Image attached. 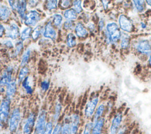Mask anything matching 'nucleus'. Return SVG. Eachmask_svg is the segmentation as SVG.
Wrapping results in <instances>:
<instances>
[{"instance_id":"412c9836","label":"nucleus","mask_w":151,"mask_h":134,"mask_svg":"<svg viewBox=\"0 0 151 134\" xmlns=\"http://www.w3.org/2000/svg\"><path fill=\"white\" fill-rule=\"evenodd\" d=\"M11 15V11L9 8L4 5H0V20H6Z\"/></svg>"},{"instance_id":"f03ea898","label":"nucleus","mask_w":151,"mask_h":134,"mask_svg":"<svg viewBox=\"0 0 151 134\" xmlns=\"http://www.w3.org/2000/svg\"><path fill=\"white\" fill-rule=\"evenodd\" d=\"M21 121V114L19 107L14 108L9 115L8 125L9 131L12 133H15L19 128Z\"/></svg>"},{"instance_id":"2f4dec72","label":"nucleus","mask_w":151,"mask_h":134,"mask_svg":"<svg viewBox=\"0 0 151 134\" xmlns=\"http://www.w3.org/2000/svg\"><path fill=\"white\" fill-rule=\"evenodd\" d=\"M54 126V123L51 120L47 122L45 130L42 134H52Z\"/></svg>"},{"instance_id":"f3484780","label":"nucleus","mask_w":151,"mask_h":134,"mask_svg":"<svg viewBox=\"0 0 151 134\" xmlns=\"http://www.w3.org/2000/svg\"><path fill=\"white\" fill-rule=\"evenodd\" d=\"M75 32L78 37L84 38L88 35V32L83 24L81 22H78L75 26Z\"/></svg>"},{"instance_id":"7c9ffc66","label":"nucleus","mask_w":151,"mask_h":134,"mask_svg":"<svg viewBox=\"0 0 151 134\" xmlns=\"http://www.w3.org/2000/svg\"><path fill=\"white\" fill-rule=\"evenodd\" d=\"M41 31V27L40 25L37 26L31 32V37L34 40H36L40 35Z\"/></svg>"},{"instance_id":"4468645a","label":"nucleus","mask_w":151,"mask_h":134,"mask_svg":"<svg viewBox=\"0 0 151 134\" xmlns=\"http://www.w3.org/2000/svg\"><path fill=\"white\" fill-rule=\"evenodd\" d=\"M43 35L45 38H50L52 40H54L57 37V33L52 25V24L49 21L45 26Z\"/></svg>"},{"instance_id":"f8f14e48","label":"nucleus","mask_w":151,"mask_h":134,"mask_svg":"<svg viewBox=\"0 0 151 134\" xmlns=\"http://www.w3.org/2000/svg\"><path fill=\"white\" fill-rule=\"evenodd\" d=\"M5 35L7 37L12 40L17 39L19 35V29L18 26L15 22H12L6 27Z\"/></svg>"},{"instance_id":"2eb2a0df","label":"nucleus","mask_w":151,"mask_h":134,"mask_svg":"<svg viewBox=\"0 0 151 134\" xmlns=\"http://www.w3.org/2000/svg\"><path fill=\"white\" fill-rule=\"evenodd\" d=\"M5 90V97L12 100V99L15 96L17 91V84L15 81H11L6 86Z\"/></svg>"},{"instance_id":"4be33fe9","label":"nucleus","mask_w":151,"mask_h":134,"mask_svg":"<svg viewBox=\"0 0 151 134\" xmlns=\"http://www.w3.org/2000/svg\"><path fill=\"white\" fill-rule=\"evenodd\" d=\"M26 8H27L26 1H18L16 10L17 11L19 15L22 18H24L25 17Z\"/></svg>"},{"instance_id":"58836bf2","label":"nucleus","mask_w":151,"mask_h":134,"mask_svg":"<svg viewBox=\"0 0 151 134\" xmlns=\"http://www.w3.org/2000/svg\"><path fill=\"white\" fill-rule=\"evenodd\" d=\"M61 129V123H57L54 126V129L52 132V134H60Z\"/></svg>"},{"instance_id":"49530a36","label":"nucleus","mask_w":151,"mask_h":134,"mask_svg":"<svg viewBox=\"0 0 151 134\" xmlns=\"http://www.w3.org/2000/svg\"><path fill=\"white\" fill-rule=\"evenodd\" d=\"M146 2L149 5H150L151 6V1H146Z\"/></svg>"},{"instance_id":"473e14b6","label":"nucleus","mask_w":151,"mask_h":134,"mask_svg":"<svg viewBox=\"0 0 151 134\" xmlns=\"http://www.w3.org/2000/svg\"><path fill=\"white\" fill-rule=\"evenodd\" d=\"M53 23L54 25L56 27H58L61 24L63 21V17L60 14H55L53 15Z\"/></svg>"},{"instance_id":"c756f323","label":"nucleus","mask_w":151,"mask_h":134,"mask_svg":"<svg viewBox=\"0 0 151 134\" xmlns=\"http://www.w3.org/2000/svg\"><path fill=\"white\" fill-rule=\"evenodd\" d=\"M93 127V122L92 121L88 122L86 123L83 132L81 134H91V130Z\"/></svg>"},{"instance_id":"1a4fd4ad","label":"nucleus","mask_w":151,"mask_h":134,"mask_svg":"<svg viewBox=\"0 0 151 134\" xmlns=\"http://www.w3.org/2000/svg\"><path fill=\"white\" fill-rule=\"evenodd\" d=\"M70 134H78L80 123V115L77 113H74L70 116Z\"/></svg>"},{"instance_id":"a19ab883","label":"nucleus","mask_w":151,"mask_h":134,"mask_svg":"<svg viewBox=\"0 0 151 134\" xmlns=\"http://www.w3.org/2000/svg\"><path fill=\"white\" fill-rule=\"evenodd\" d=\"M18 1H8L9 4L10 5V6L13 9L16 10L17 7V5H18Z\"/></svg>"},{"instance_id":"aec40b11","label":"nucleus","mask_w":151,"mask_h":134,"mask_svg":"<svg viewBox=\"0 0 151 134\" xmlns=\"http://www.w3.org/2000/svg\"><path fill=\"white\" fill-rule=\"evenodd\" d=\"M22 87L28 94H32L33 93V88L31 84L29 77L27 76L22 81Z\"/></svg>"},{"instance_id":"a211bd4d","label":"nucleus","mask_w":151,"mask_h":134,"mask_svg":"<svg viewBox=\"0 0 151 134\" xmlns=\"http://www.w3.org/2000/svg\"><path fill=\"white\" fill-rule=\"evenodd\" d=\"M61 110H62V105H61V103L60 102L56 103V104H55V106H54V112H53L52 119H51V121L53 122L54 124L55 125L57 123H58L57 122H58V120L60 118V116L61 115Z\"/></svg>"},{"instance_id":"79ce46f5","label":"nucleus","mask_w":151,"mask_h":134,"mask_svg":"<svg viewBox=\"0 0 151 134\" xmlns=\"http://www.w3.org/2000/svg\"><path fill=\"white\" fill-rule=\"evenodd\" d=\"M62 3H61V6L63 8H66L70 6L71 5V1H62Z\"/></svg>"},{"instance_id":"393cba45","label":"nucleus","mask_w":151,"mask_h":134,"mask_svg":"<svg viewBox=\"0 0 151 134\" xmlns=\"http://www.w3.org/2000/svg\"><path fill=\"white\" fill-rule=\"evenodd\" d=\"M67 45L69 47H73L76 45V37L73 33H69L67 36Z\"/></svg>"},{"instance_id":"72a5a7b5","label":"nucleus","mask_w":151,"mask_h":134,"mask_svg":"<svg viewBox=\"0 0 151 134\" xmlns=\"http://www.w3.org/2000/svg\"><path fill=\"white\" fill-rule=\"evenodd\" d=\"M73 4L74 6L73 9L77 14H80L82 12L83 8L81 6V1H74Z\"/></svg>"},{"instance_id":"6ab92c4d","label":"nucleus","mask_w":151,"mask_h":134,"mask_svg":"<svg viewBox=\"0 0 151 134\" xmlns=\"http://www.w3.org/2000/svg\"><path fill=\"white\" fill-rule=\"evenodd\" d=\"M104 111H105L104 104L103 103L100 104L96 108L95 112L94 113V115L92 117V119H93L92 122H93V123H95L96 122H97L100 118L102 117V116H103Z\"/></svg>"},{"instance_id":"5701e85b","label":"nucleus","mask_w":151,"mask_h":134,"mask_svg":"<svg viewBox=\"0 0 151 134\" xmlns=\"http://www.w3.org/2000/svg\"><path fill=\"white\" fill-rule=\"evenodd\" d=\"M64 17L67 21H73L77 19V15L73 8L66 9L64 12Z\"/></svg>"},{"instance_id":"4c0bfd02","label":"nucleus","mask_w":151,"mask_h":134,"mask_svg":"<svg viewBox=\"0 0 151 134\" xmlns=\"http://www.w3.org/2000/svg\"><path fill=\"white\" fill-rule=\"evenodd\" d=\"M50 87V82L47 80H45L41 83V89L42 91L45 92L48 90Z\"/></svg>"},{"instance_id":"a878e982","label":"nucleus","mask_w":151,"mask_h":134,"mask_svg":"<svg viewBox=\"0 0 151 134\" xmlns=\"http://www.w3.org/2000/svg\"><path fill=\"white\" fill-rule=\"evenodd\" d=\"M28 72H29V68L27 67L24 66L22 68H21L18 76V82L22 81V80L26 77V76L27 75Z\"/></svg>"},{"instance_id":"f704fd0d","label":"nucleus","mask_w":151,"mask_h":134,"mask_svg":"<svg viewBox=\"0 0 151 134\" xmlns=\"http://www.w3.org/2000/svg\"><path fill=\"white\" fill-rule=\"evenodd\" d=\"M22 49H23V43H22V41H18L17 43V44H15V50H14L13 55L14 56L18 55L21 53V51H22Z\"/></svg>"},{"instance_id":"a18cd8bd","label":"nucleus","mask_w":151,"mask_h":134,"mask_svg":"<svg viewBox=\"0 0 151 134\" xmlns=\"http://www.w3.org/2000/svg\"><path fill=\"white\" fill-rule=\"evenodd\" d=\"M101 2H103V5L104 8L105 9L107 8V5H108V2H109V1H102Z\"/></svg>"},{"instance_id":"9d476101","label":"nucleus","mask_w":151,"mask_h":134,"mask_svg":"<svg viewBox=\"0 0 151 134\" xmlns=\"http://www.w3.org/2000/svg\"><path fill=\"white\" fill-rule=\"evenodd\" d=\"M13 68L11 66L7 67L2 73L0 76V87L6 86L11 81Z\"/></svg>"},{"instance_id":"dca6fc26","label":"nucleus","mask_w":151,"mask_h":134,"mask_svg":"<svg viewBox=\"0 0 151 134\" xmlns=\"http://www.w3.org/2000/svg\"><path fill=\"white\" fill-rule=\"evenodd\" d=\"M105 119L104 117L100 118L97 122L93 123L91 134H103V129L104 125Z\"/></svg>"},{"instance_id":"c03bdc74","label":"nucleus","mask_w":151,"mask_h":134,"mask_svg":"<svg viewBox=\"0 0 151 134\" xmlns=\"http://www.w3.org/2000/svg\"><path fill=\"white\" fill-rule=\"evenodd\" d=\"M4 31H5L4 27L1 24H0V37H2V35L4 34Z\"/></svg>"},{"instance_id":"bb28decb","label":"nucleus","mask_w":151,"mask_h":134,"mask_svg":"<svg viewBox=\"0 0 151 134\" xmlns=\"http://www.w3.org/2000/svg\"><path fill=\"white\" fill-rule=\"evenodd\" d=\"M31 31H32V29L31 27H25L21 32V39L22 41H24V40H27V38H28L31 34Z\"/></svg>"},{"instance_id":"09e8293b","label":"nucleus","mask_w":151,"mask_h":134,"mask_svg":"<svg viewBox=\"0 0 151 134\" xmlns=\"http://www.w3.org/2000/svg\"><path fill=\"white\" fill-rule=\"evenodd\" d=\"M78 134H81V133H78Z\"/></svg>"},{"instance_id":"ea45409f","label":"nucleus","mask_w":151,"mask_h":134,"mask_svg":"<svg viewBox=\"0 0 151 134\" xmlns=\"http://www.w3.org/2000/svg\"><path fill=\"white\" fill-rule=\"evenodd\" d=\"M74 27V23L73 21H67L64 24V28L65 30H71Z\"/></svg>"},{"instance_id":"c85d7f7f","label":"nucleus","mask_w":151,"mask_h":134,"mask_svg":"<svg viewBox=\"0 0 151 134\" xmlns=\"http://www.w3.org/2000/svg\"><path fill=\"white\" fill-rule=\"evenodd\" d=\"M133 4L136 7V8L137 9V10L140 12H143L145 9V1H133Z\"/></svg>"},{"instance_id":"20e7f679","label":"nucleus","mask_w":151,"mask_h":134,"mask_svg":"<svg viewBox=\"0 0 151 134\" xmlns=\"http://www.w3.org/2000/svg\"><path fill=\"white\" fill-rule=\"evenodd\" d=\"M36 115L34 112H30L24 121L22 127V134H32L34 131L35 121Z\"/></svg>"},{"instance_id":"b1692460","label":"nucleus","mask_w":151,"mask_h":134,"mask_svg":"<svg viewBox=\"0 0 151 134\" xmlns=\"http://www.w3.org/2000/svg\"><path fill=\"white\" fill-rule=\"evenodd\" d=\"M70 117L68 116L65 118L63 123L61 124L60 134H70Z\"/></svg>"},{"instance_id":"423d86ee","label":"nucleus","mask_w":151,"mask_h":134,"mask_svg":"<svg viewBox=\"0 0 151 134\" xmlns=\"http://www.w3.org/2000/svg\"><path fill=\"white\" fill-rule=\"evenodd\" d=\"M99 100V99L98 96H94L87 102L84 110V114L86 118L91 119L93 117L97 108Z\"/></svg>"},{"instance_id":"f257e3e1","label":"nucleus","mask_w":151,"mask_h":134,"mask_svg":"<svg viewBox=\"0 0 151 134\" xmlns=\"http://www.w3.org/2000/svg\"><path fill=\"white\" fill-rule=\"evenodd\" d=\"M11 101L6 97L4 98L0 104V127L5 128L8 125L10 112H11Z\"/></svg>"},{"instance_id":"6e6552de","label":"nucleus","mask_w":151,"mask_h":134,"mask_svg":"<svg viewBox=\"0 0 151 134\" xmlns=\"http://www.w3.org/2000/svg\"><path fill=\"white\" fill-rule=\"evenodd\" d=\"M122 120L123 115L122 113L118 112L114 115L111 119L109 134H116L117 133L120 128Z\"/></svg>"},{"instance_id":"cd10ccee","label":"nucleus","mask_w":151,"mask_h":134,"mask_svg":"<svg viewBox=\"0 0 151 134\" xmlns=\"http://www.w3.org/2000/svg\"><path fill=\"white\" fill-rule=\"evenodd\" d=\"M30 54H31V50L29 48H28L27 50L25 51L21 58V66H24L28 63V60L29 58Z\"/></svg>"},{"instance_id":"ddd939ff","label":"nucleus","mask_w":151,"mask_h":134,"mask_svg":"<svg viewBox=\"0 0 151 134\" xmlns=\"http://www.w3.org/2000/svg\"><path fill=\"white\" fill-rule=\"evenodd\" d=\"M136 50L140 53L144 54H148L151 51V45L149 41L145 40L138 42L136 45Z\"/></svg>"},{"instance_id":"c9c22d12","label":"nucleus","mask_w":151,"mask_h":134,"mask_svg":"<svg viewBox=\"0 0 151 134\" xmlns=\"http://www.w3.org/2000/svg\"><path fill=\"white\" fill-rule=\"evenodd\" d=\"M57 1H47L46 4L47 8L49 10L55 9L57 6Z\"/></svg>"},{"instance_id":"de8ad7c7","label":"nucleus","mask_w":151,"mask_h":134,"mask_svg":"<svg viewBox=\"0 0 151 134\" xmlns=\"http://www.w3.org/2000/svg\"><path fill=\"white\" fill-rule=\"evenodd\" d=\"M149 64H150V65L151 66V54H150V58H149Z\"/></svg>"},{"instance_id":"e433bc0d","label":"nucleus","mask_w":151,"mask_h":134,"mask_svg":"<svg viewBox=\"0 0 151 134\" xmlns=\"http://www.w3.org/2000/svg\"><path fill=\"white\" fill-rule=\"evenodd\" d=\"M129 42L130 40L128 37H123L121 40L120 43V46L122 48L126 49L129 45Z\"/></svg>"},{"instance_id":"0eeeda50","label":"nucleus","mask_w":151,"mask_h":134,"mask_svg":"<svg viewBox=\"0 0 151 134\" xmlns=\"http://www.w3.org/2000/svg\"><path fill=\"white\" fill-rule=\"evenodd\" d=\"M24 23L29 27L35 26L41 19L40 14L35 10L29 11L24 18Z\"/></svg>"},{"instance_id":"39448f33","label":"nucleus","mask_w":151,"mask_h":134,"mask_svg":"<svg viewBox=\"0 0 151 134\" xmlns=\"http://www.w3.org/2000/svg\"><path fill=\"white\" fill-rule=\"evenodd\" d=\"M106 32L109 40L112 42L117 41L121 37V32L118 25L114 22H109L106 25Z\"/></svg>"},{"instance_id":"37998d69","label":"nucleus","mask_w":151,"mask_h":134,"mask_svg":"<svg viewBox=\"0 0 151 134\" xmlns=\"http://www.w3.org/2000/svg\"><path fill=\"white\" fill-rule=\"evenodd\" d=\"M3 44L8 48H12L14 47L12 43L10 40H5L3 42Z\"/></svg>"},{"instance_id":"7ed1b4c3","label":"nucleus","mask_w":151,"mask_h":134,"mask_svg":"<svg viewBox=\"0 0 151 134\" xmlns=\"http://www.w3.org/2000/svg\"><path fill=\"white\" fill-rule=\"evenodd\" d=\"M47 113L45 110H41L38 115V116L36 118L35 124L34 129L33 133L32 134H42L47 121Z\"/></svg>"},{"instance_id":"9b49d317","label":"nucleus","mask_w":151,"mask_h":134,"mask_svg":"<svg viewBox=\"0 0 151 134\" xmlns=\"http://www.w3.org/2000/svg\"><path fill=\"white\" fill-rule=\"evenodd\" d=\"M119 27L124 31L131 32L133 28V25L131 21L125 15L122 14L119 18Z\"/></svg>"}]
</instances>
